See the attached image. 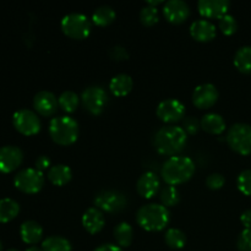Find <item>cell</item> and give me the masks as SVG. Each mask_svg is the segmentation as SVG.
I'll list each match as a JSON object with an SVG mask.
<instances>
[{
    "label": "cell",
    "instance_id": "f1b7e54d",
    "mask_svg": "<svg viewBox=\"0 0 251 251\" xmlns=\"http://www.w3.org/2000/svg\"><path fill=\"white\" fill-rule=\"evenodd\" d=\"M164 242L168 245L171 249H181L184 248L186 243V237L184 234V232H181L180 229H176V228H171L166 232L164 234Z\"/></svg>",
    "mask_w": 251,
    "mask_h": 251
},
{
    "label": "cell",
    "instance_id": "f35d334b",
    "mask_svg": "<svg viewBox=\"0 0 251 251\" xmlns=\"http://www.w3.org/2000/svg\"><path fill=\"white\" fill-rule=\"evenodd\" d=\"M50 167V159L47 156H41L37 158L36 161V169H38L39 172H43L46 169H48Z\"/></svg>",
    "mask_w": 251,
    "mask_h": 251
},
{
    "label": "cell",
    "instance_id": "9c48e42d",
    "mask_svg": "<svg viewBox=\"0 0 251 251\" xmlns=\"http://www.w3.org/2000/svg\"><path fill=\"white\" fill-rule=\"evenodd\" d=\"M82 104L91 114L100 115L104 110L108 103V95L104 88L100 86H91L87 87L81 95Z\"/></svg>",
    "mask_w": 251,
    "mask_h": 251
},
{
    "label": "cell",
    "instance_id": "4fadbf2b",
    "mask_svg": "<svg viewBox=\"0 0 251 251\" xmlns=\"http://www.w3.org/2000/svg\"><path fill=\"white\" fill-rule=\"evenodd\" d=\"M24 161V152L16 146L0 147V172L11 173L19 168Z\"/></svg>",
    "mask_w": 251,
    "mask_h": 251
},
{
    "label": "cell",
    "instance_id": "6da1fadb",
    "mask_svg": "<svg viewBox=\"0 0 251 251\" xmlns=\"http://www.w3.org/2000/svg\"><path fill=\"white\" fill-rule=\"evenodd\" d=\"M186 139V132L183 127L167 125L161 127L154 135V146L161 154L174 157L183 151Z\"/></svg>",
    "mask_w": 251,
    "mask_h": 251
},
{
    "label": "cell",
    "instance_id": "ba28073f",
    "mask_svg": "<svg viewBox=\"0 0 251 251\" xmlns=\"http://www.w3.org/2000/svg\"><path fill=\"white\" fill-rule=\"evenodd\" d=\"M14 184L20 191L25 194H37L44 185L43 172L36 168H27L19 172L14 179Z\"/></svg>",
    "mask_w": 251,
    "mask_h": 251
},
{
    "label": "cell",
    "instance_id": "44dd1931",
    "mask_svg": "<svg viewBox=\"0 0 251 251\" xmlns=\"http://www.w3.org/2000/svg\"><path fill=\"white\" fill-rule=\"evenodd\" d=\"M132 78L126 74H119L114 76L109 82V90L115 97H125L132 90Z\"/></svg>",
    "mask_w": 251,
    "mask_h": 251
},
{
    "label": "cell",
    "instance_id": "ac0fdd59",
    "mask_svg": "<svg viewBox=\"0 0 251 251\" xmlns=\"http://www.w3.org/2000/svg\"><path fill=\"white\" fill-rule=\"evenodd\" d=\"M190 34L198 42H210L216 37V26L208 20H198L191 24Z\"/></svg>",
    "mask_w": 251,
    "mask_h": 251
},
{
    "label": "cell",
    "instance_id": "8d00e7d4",
    "mask_svg": "<svg viewBox=\"0 0 251 251\" xmlns=\"http://www.w3.org/2000/svg\"><path fill=\"white\" fill-rule=\"evenodd\" d=\"M237 245L240 251H251V228L240 233Z\"/></svg>",
    "mask_w": 251,
    "mask_h": 251
},
{
    "label": "cell",
    "instance_id": "277c9868",
    "mask_svg": "<svg viewBox=\"0 0 251 251\" xmlns=\"http://www.w3.org/2000/svg\"><path fill=\"white\" fill-rule=\"evenodd\" d=\"M49 135L55 144L70 146L78 137V124L74 118L63 115L53 118L49 124Z\"/></svg>",
    "mask_w": 251,
    "mask_h": 251
},
{
    "label": "cell",
    "instance_id": "d6986e66",
    "mask_svg": "<svg viewBox=\"0 0 251 251\" xmlns=\"http://www.w3.org/2000/svg\"><path fill=\"white\" fill-rule=\"evenodd\" d=\"M105 225L104 215L97 207H91L83 213L82 226L90 234H97Z\"/></svg>",
    "mask_w": 251,
    "mask_h": 251
},
{
    "label": "cell",
    "instance_id": "8fae6325",
    "mask_svg": "<svg viewBox=\"0 0 251 251\" xmlns=\"http://www.w3.org/2000/svg\"><path fill=\"white\" fill-rule=\"evenodd\" d=\"M185 115V105L178 100H166L157 107V117L166 124L180 122Z\"/></svg>",
    "mask_w": 251,
    "mask_h": 251
},
{
    "label": "cell",
    "instance_id": "cb8c5ba5",
    "mask_svg": "<svg viewBox=\"0 0 251 251\" xmlns=\"http://www.w3.org/2000/svg\"><path fill=\"white\" fill-rule=\"evenodd\" d=\"M20 212V205L12 199L0 200V223H7L14 220Z\"/></svg>",
    "mask_w": 251,
    "mask_h": 251
},
{
    "label": "cell",
    "instance_id": "4316f807",
    "mask_svg": "<svg viewBox=\"0 0 251 251\" xmlns=\"http://www.w3.org/2000/svg\"><path fill=\"white\" fill-rule=\"evenodd\" d=\"M115 20V11L110 6L103 5L97 7L92 15V22L98 27L109 26Z\"/></svg>",
    "mask_w": 251,
    "mask_h": 251
},
{
    "label": "cell",
    "instance_id": "ab89813d",
    "mask_svg": "<svg viewBox=\"0 0 251 251\" xmlns=\"http://www.w3.org/2000/svg\"><path fill=\"white\" fill-rule=\"evenodd\" d=\"M240 222L243 223L245 229L251 228V210H247L242 213V216H240Z\"/></svg>",
    "mask_w": 251,
    "mask_h": 251
},
{
    "label": "cell",
    "instance_id": "2e32d148",
    "mask_svg": "<svg viewBox=\"0 0 251 251\" xmlns=\"http://www.w3.org/2000/svg\"><path fill=\"white\" fill-rule=\"evenodd\" d=\"M58 100L55 95L48 91H41L33 98V107L38 114L43 117H51L58 110Z\"/></svg>",
    "mask_w": 251,
    "mask_h": 251
},
{
    "label": "cell",
    "instance_id": "836d02e7",
    "mask_svg": "<svg viewBox=\"0 0 251 251\" xmlns=\"http://www.w3.org/2000/svg\"><path fill=\"white\" fill-rule=\"evenodd\" d=\"M238 189L245 196H251V169L243 171L237 179Z\"/></svg>",
    "mask_w": 251,
    "mask_h": 251
},
{
    "label": "cell",
    "instance_id": "ee69618b",
    "mask_svg": "<svg viewBox=\"0 0 251 251\" xmlns=\"http://www.w3.org/2000/svg\"><path fill=\"white\" fill-rule=\"evenodd\" d=\"M2 250V245H1V242H0V251Z\"/></svg>",
    "mask_w": 251,
    "mask_h": 251
},
{
    "label": "cell",
    "instance_id": "4dcf8cb0",
    "mask_svg": "<svg viewBox=\"0 0 251 251\" xmlns=\"http://www.w3.org/2000/svg\"><path fill=\"white\" fill-rule=\"evenodd\" d=\"M161 201L164 207H173L180 202V194L176 186L168 185L162 189Z\"/></svg>",
    "mask_w": 251,
    "mask_h": 251
},
{
    "label": "cell",
    "instance_id": "8992f818",
    "mask_svg": "<svg viewBox=\"0 0 251 251\" xmlns=\"http://www.w3.org/2000/svg\"><path fill=\"white\" fill-rule=\"evenodd\" d=\"M227 142L230 149L242 156L251 153V126L243 123L234 124L227 134Z\"/></svg>",
    "mask_w": 251,
    "mask_h": 251
},
{
    "label": "cell",
    "instance_id": "83f0119b",
    "mask_svg": "<svg viewBox=\"0 0 251 251\" xmlns=\"http://www.w3.org/2000/svg\"><path fill=\"white\" fill-rule=\"evenodd\" d=\"M42 250L43 251H73L70 242L68 239L59 235H53V237L47 238L42 244Z\"/></svg>",
    "mask_w": 251,
    "mask_h": 251
},
{
    "label": "cell",
    "instance_id": "7a4b0ae2",
    "mask_svg": "<svg viewBox=\"0 0 251 251\" xmlns=\"http://www.w3.org/2000/svg\"><path fill=\"white\" fill-rule=\"evenodd\" d=\"M195 173V163L193 159L184 156L171 157L162 167V178L168 185L176 186L190 180Z\"/></svg>",
    "mask_w": 251,
    "mask_h": 251
},
{
    "label": "cell",
    "instance_id": "b9f144b4",
    "mask_svg": "<svg viewBox=\"0 0 251 251\" xmlns=\"http://www.w3.org/2000/svg\"><path fill=\"white\" fill-rule=\"evenodd\" d=\"M162 0H157V1H149L147 2V6H152V7H156L157 5H159V4H162Z\"/></svg>",
    "mask_w": 251,
    "mask_h": 251
},
{
    "label": "cell",
    "instance_id": "e575fe53",
    "mask_svg": "<svg viewBox=\"0 0 251 251\" xmlns=\"http://www.w3.org/2000/svg\"><path fill=\"white\" fill-rule=\"evenodd\" d=\"M225 176L220 173L211 174V176H208L207 179H206V185H207V188L211 189V190H220V189H222L223 186H225Z\"/></svg>",
    "mask_w": 251,
    "mask_h": 251
},
{
    "label": "cell",
    "instance_id": "ffe728a7",
    "mask_svg": "<svg viewBox=\"0 0 251 251\" xmlns=\"http://www.w3.org/2000/svg\"><path fill=\"white\" fill-rule=\"evenodd\" d=\"M20 235L26 244L34 245L43 237V229L39 223L34 222V221H26L21 225Z\"/></svg>",
    "mask_w": 251,
    "mask_h": 251
},
{
    "label": "cell",
    "instance_id": "d6a6232c",
    "mask_svg": "<svg viewBox=\"0 0 251 251\" xmlns=\"http://www.w3.org/2000/svg\"><path fill=\"white\" fill-rule=\"evenodd\" d=\"M218 26H220L221 32H222L223 34H226V36H232V34H234L235 32H237L238 22L232 15L227 14L226 16H223L222 19L220 20Z\"/></svg>",
    "mask_w": 251,
    "mask_h": 251
},
{
    "label": "cell",
    "instance_id": "f546056e",
    "mask_svg": "<svg viewBox=\"0 0 251 251\" xmlns=\"http://www.w3.org/2000/svg\"><path fill=\"white\" fill-rule=\"evenodd\" d=\"M78 96L73 91H65L60 95L58 98L59 107L64 110L65 113H74L78 107Z\"/></svg>",
    "mask_w": 251,
    "mask_h": 251
},
{
    "label": "cell",
    "instance_id": "5b68a950",
    "mask_svg": "<svg viewBox=\"0 0 251 251\" xmlns=\"http://www.w3.org/2000/svg\"><path fill=\"white\" fill-rule=\"evenodd\" d=\"M61 31L71 39H85L91 33V21L82 14H69L61 20Z\"/></svg>",
    "mask_w": 251,
    "mask_h": 251
},
{
    "label": "cell",
    "instance_id": "1f68e13d",
    "mask_svg": "<svg viewBox=\"0 0 251 251\" xmlns=\"http://www.w3.org/2000/svg\"><path fill=\"white\" fill-rule=\"evenodd\" d=\"M140 21L145 27H152L158 22V11L157 7L145 6L140 11Z\"/></svg>",
    "mask_w": 251,
    "mask_h": 251
},
{
    "label": "cell",
    "instance_id": "7bdbcfd3",
    "mask_svg": "<svg viewBox=\"0 0 251 251\" xmlns=\"http://www.w3.org/2000/svg\"><path fill=\"white\" fill-rule=\"evenodd\" d=\"M26 251H43V250H42V248L36 247V245H32V247H29Z\"/></svg>",
    "mask_w": 251,
    "mask_h": 251
},
{
    "label": "cell",
    "instance_id": "f6af8a7d",
    "mask_svg": "<svg viewBox=\"0 0 251 251\" xmlns=\"http://www.w3.org/2000/svg\"><path fill=\"white\" fill-rule=\"evenodd\" d=\"M7 251H19V250H16V249H9Z\"/></svg>",
    "mask_w": 251,
    "mask_h": 251
},
{
    "label": "cell",
    "instance_id": "7c38bea8",
    "mask_svg": "<svg viewBox=\"0 0 251 251\" xmlns=\"http://www.w3.org/2000/svg\"><path fill=\"white\" fill-rule=\"evenodd\" d=\"M220 93L212 83H203L198 86L193 93V103L199 109H208L218 100Z\"/></svg>",
    "mask_w": 251,
    "mask_h": 251
},
{
    "label": "cell",
    "instance_id": "52a82bcc",
    "mask_svg": "<svg viewBox=\"0 0 251 251\" xmlns=\"http://www.w3.org/2000/svg\"><path fill=\"white\" fill-rule=\"evenodd\" d=\"M95 206L107 213H119L127 206V199L118 190H102L96 195Z\"/></svg>",
    "mask_w": 251,
    "mask_h": 251
},
{
    "label": "cell",
    "instance_id": "30bf717a",
    "mask_svg": "<svg viewBox=\"0 0 251 251\" xmlns=\"http://www.w3.org/2000/svg\"><path fill=\"white\" fill-rule=\"evenodd\" d=\"M14 126L25 136H33L41 130V120L38 115L29 109H20L12 117Z\"/></svg>",
    "mask_w": 251,
    "mask_h": 251
},
{
    "label": "cell",
    "instance_id": "603a6c76",
    "mask_svg": "<svg viewBox=\"0 0 251 251\" xmlns=\"http://www.w3.org/2000/svg\"><path fill=\"white\" fill-rule=\"evenodd\" d=\"M48 179L53 185L64 186L73 179V172L65 164H56L49 168Z\"/></svg>",
    "mask_w": 251,
    "mask_h": 251
},
{
    "label": "cell",
    "instance_id": "74e56055",
    "mask_svg": "<svg viewBox=\"0 0 251 251\" xmlns=\"http://www.w3.org/2000/svg\"><path fill=\"white\" fill-rule=\"evenodd\" d=\"M109 55L115 61H124L129 59V53L126 51V49L120 46L113 47L109 50Z\"/></svg>",
    "mask_w": 251,
    "mask_h": 251
},
{
    "label": "cell",
    "instance_id": "3957f363",
    "mask_svg": "<svg viewBox=\"0 0 251 251\" xmlns=\"http://www.w3.org/2000/svg\"><path fill=\"white\" fill-rule=\"evenodd\" d=\"M171 213L168 208L158 203H149L139 208L136 213V222L142 229L147 232H159L168 226Z\"/></svg>",
    "mask_w": 251,
    "mask_h": 251
},
{
    "label": "cell",
    "instance_id": "d4e9b609",
    "mask_svg": "<svg viewBox=\"0 0 251 251\" xmlns=\"http://www.w3.org/2000/svg\"><path fill=\"white\" fill-rule=\"evenodd\" d=\"M234 65L242 74H251V47H242L234 55Z\"/></svg>",
    "mask_w": 251,
    "mask_h": 251
},
{
    "label": "cell",
    "instance_id": "d590c367",
    "mask_svg": "<svg viewBox=\"0 0 251 251\" xmlns=\"http://www.w3.org/2000/svg\"><path fill=\"white\" fill-rule=\"evenodd\" d=\"M201 127V123L195 117H186L183 122V129L186 134L195 135Z\"/></svg>",
    "mask_w": 251,
    "mask_h": 251
},
{
    "label": "cell",
    "instance_id": "9a60e30c",
    "mask_svg": "<svg viewBox=\"0 0 251 251\" xmlns=\"http://www.w3.org/2000/svg\"><path fill=\"white\" fill-rule=\"evenodd\" d=\"M230 2L228 0H200L198 4V10L200 15L205 19L221 20L227 15Z\"/></svg>",
    "mask_w": 251,
    "mask_h": 251
},
{
    "label": "cell",
    "instance_id": "5bb4252c",
    "mask_svg": "<svg viewBox=\"0 0 251 251\" xmlns=\"http://www.w3.org/2000/svg\"><path fill=\"white\" fill-rule=\"evenodd\" d=\"M163 15L171 24L180 25L190 16V7L183 0H169L163 7Z\"/></svg>",
    "mask_w": 251,
    "mask_h": 251
},
{
    "label": "cell",
    "instance_id": "7402d4cb",
    "mask_svg": "<svg viewBox=\"0 0 251 251\" xmlns=\"http://www.w3.org/2000/svg\"><path fill=\"white\" fill-rule=\"evenodd\" d=\"M201 129L205 130L207 134L221 135L226 130V122L220 114L208 113L203 115L201 119Z\"/></svg>",
    "mask_w": 251,
    "mask_h": 251
},
{
    "label": "cell",
    "instance_id": "484cf974",
    "mask_svg": "<svg viewBox=\"0 0 251 251\" xmlns=\"http://www.w3.org/2000/svg\"><path fill=\"white\" fill-rule=\"evenodd\" d=\"M114 238L120 248H127L132 243L134 230L132 227L126 222H122L114 228Z\"/></svg>",
    "mask_w": 251,
    "mask_h": 251
},
{
    "label": "cell",
    "instance_id": "60d3db41",
    "mask_svg": "<svg viewBox=\"0 0 251 251\" xmlns=\"http://www.w3.org/2000/svg\"><path fill=\"white\" fill-rule=\"evenodd\" d=\"M93 251H123L122 248L114 244H103L100 247L96 248Z\"/></svg>",
    "mask_w": 251,
    "mask_h": 251
},
{
    "label": "cell",
    "instance_id": "e0dca14e",
    "mask_svg": "<svg viewBox=\"0 0 251 251\" xmlns=\"http://www.w3.org/2000/svg\"><path fill=\"white\" fill-rule=\"evenodd\" d=\"M159 179L153 172H146L139 178L136 183V190L140 196L145 199H152L159 190Z\"/></svg>",
    "mask_w": 251,
    "mask_h": 251
}]
</instances>
